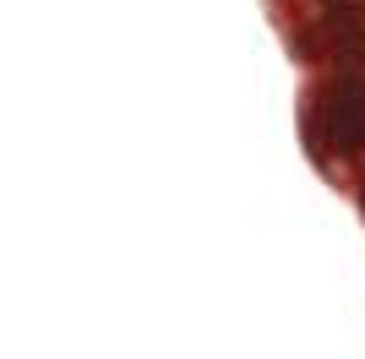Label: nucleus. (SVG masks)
<instances>
[{
    "label": "nucleus",
    "mask_w": 365,
    "mask_h": 359,
    "mask_svg": "<svg viewBox=\"0 0 365 359\" xmlns=\"http://www.w3.org/2000/svg\"><path fill=\"white\" fill-rule=\"evenodd\" d=\"M322 136H327L333 147H365V82L360 76H344V82L327 93Z\"/></svg>",
    "instance_id": "obj_1"
},
{
    "label": "nucleus",
    "mask_w": 365,
    "mask_h": 359,
    "mask_svg": "<svg viewBox=\"0 0 365 359\" xmlns=\"http://www.w3.org/2000/svg\"><path fill=\"white\" fill-rule=\"evenodd\" d=\"M327 28H333V44L365 49V0H327Z\"/></svg>",
    "instance_id": "obj_2"
}]
</instances>
